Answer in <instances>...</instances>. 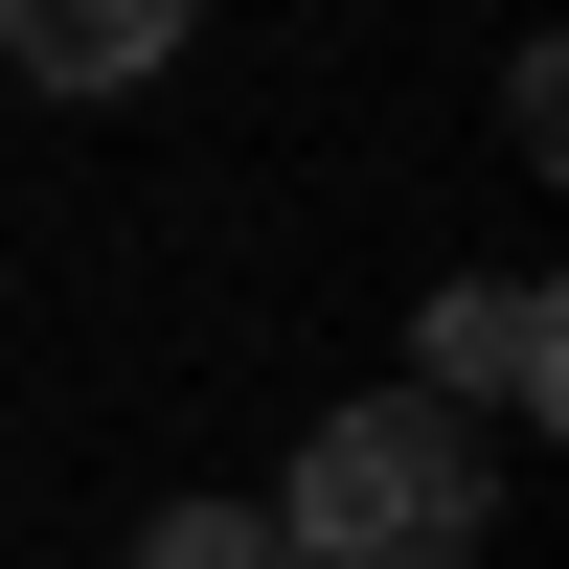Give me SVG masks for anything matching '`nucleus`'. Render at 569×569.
Here are the masks:
<instances>
[{
	"instance_id": "3",
	"label": "nucleus",
	"mask_w": 569,
	"mask_h": 569,
	"mask_svg": "<svg viewBox=\"0 0 569 569\" xmlns=\"http://www.w3.org/2000/svg\"><path fill=\"white\" fill-rule=\"evenodd\" d=\"M0 46H23L46 91H137V69L182 46V0H0Z\"/></svg>"
},
{
	"instance_id": "2",
	"label": "nucleus",
	"mask_w": 569,
	"mask_h": 569,
	"mask_svg": "<svg viewBox=\"0 0 569 569\" xmlns=\"http://www.w3.org/2000/svg\"><path fill=\"white\" fill-rule=\"evenodd\" d=\"M433 388H456V410H547V388H569L547 273H456V297H433Z\"/></svg>"
},
{
	"instance_id": "4",
	"label": "nucleus",
	"mask_w": 569,
	"mask_h": 569,
	"mask_svg": "<svg viewBox=\"0 0 569 569\" xmlns=\"http://www.w3.org/2000/svg\"><path fill=\"white\" fill-rule=\"evenodd\" d=\"M137 569H297V547H273L251 501H160V547H137Z\"/></svg>"
},
{
	"instance_id": "1",
	"label": "nucleus",
	"mask_w": 569,
	"mask_h": 569,
	"mask_svg": "<svg viewBox=\"0 0 569 569\" xmlns=\"http://www.w3.org/2000/svg\"><path fill=\"white\" fill-rule=\"evenodd\" d=\"M479 433H456L433 388H365V410H319L297 433V479H273V547L297 569H479Z\"/></svg>"
}]
</instances>
